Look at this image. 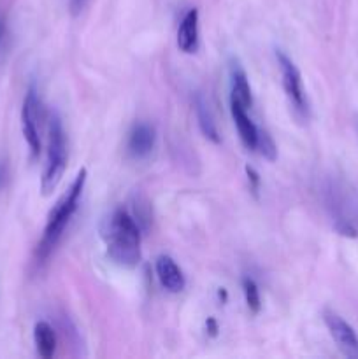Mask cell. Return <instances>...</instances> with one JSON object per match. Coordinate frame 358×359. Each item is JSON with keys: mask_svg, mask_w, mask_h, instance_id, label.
<instances>
[{"mask_svg": "<svg viewBox=\"0 0 358 359\" xmlns=\"http://www.w3.org/2000/svg\"><path fill=\"white\" fill-rule=\"evenodd\" d=\"M107 256L123 269H133L140 262V226L125 209H116L104 231Z\"/></svg>", "mask_w": 358, "mask_h": 359, "instance_id": "6da1fadb", "label": "cell"}, {"mask_svg": "<svg viewBox=\"0 0 358 359\" xmlns=\"http://www.w3.org/2000/svg\"><path fill=\"white\" fill-rule=\"evenodd\" d=\"M86 177H88L86 168H81V170L77 172L76 179L72 181V184H70V188L63 193L62 198L56 202V205L53 207L51 212H49L44 233H42L41 242H39L37 245V251H35L39 265L44 263L46 259L53 255L56 245H58L67 224H69V221L72 219L74 212H76L77 205H79V198H81V193H83L84 189V184H86Z\"/></svg>", "mask_w": 358, "mask_h": 359, "instance_id": "7a4b0ae2", "label": "cell"}, {"mask_svg": "<svg viewBox=\"0 0 358 359\" xmlns=\"http://www.w3.org/2000/svg\"><path fill=\"white\" fill-rule=\"evenodd\" d=\"M67 167V140L63 132L62 119L56 112L49 118V142H48V160H46L44 174H42L41 189L42 195H49L55 191L58 182L62 181L63 172Z\"/></svg>", "mask_w": 358, "mask_h": 359, "instance_id": "3957f363", "label": "cell"}, {"mask_svg": "<svg viewBox=\"0 0 358 359\" xmlns=\"http://www.w3.org/2000/svg\"><path fill=\"white\" fill-rule=\"evenodd\" d=\"M39 119H41V100L35 86H30L21 107V130L28 144L32 158H37L41 153V135H39Z\"/></svg>", "mask_w": 358, "mask_h": 359, "instance_id": "277c9868", "label": "cell"}, {"mask_svg": "<svg viewBox=\"0 0 358 359\" xmlns=\"http://www.w3.org/2000/svg\"><path fill=\"white\" fill-rule=\"evenodd\" d=\"M276 58L281 70V77H283V88L286 91L288 100L291 102V105H293L298 114L305 116L307 114V100H305L300 72L295 67V63L291 62L290 56L284 51H281V49L276 51Z\"/></svg>", "mask_w": 358, "mask_h": 359, "instance_id": "5b68a950", "label": "cell"}, {"mask_svg": "<svg viewBox=\"0 0 358 359\" xmlns=\"http://www.w3.org/2000/svg\"><path fill=\"white\" fill-rule=\"evenodd\" d=\"M323 321L332 335L333 342L350 358H358V335L350 323L344 321L339 314L332 311L323 312Z\"/></svg>", "mask_w": 358, "mask_h": 359, "instance_id": "8992f818", "label": "cell"}, {"mask_svg": "<svg viewBox=\"0 0 358 359\" xmlns=\"http://www.w3.org/2000/svg\"><path fill=\"white\" fill-rule=\"evenodd\" d=\"M154 270H157V277L161 287L167 290L168 293H181L185 290V276L171 256H158Z\"/></svg>", "mask_w": 358, "mask_h": 359, "instance_id": "52a82bcc", "label": "cell"}, {"mask_svg": "<svg viewBox=\"0 0 358 359\" xmlns=\"http://www.w3.org/2000/svg\"><path fill=\"white\" fill-rule=\"evenodd\" d=\"M248 109L242 107L237 102L230 100V112L232 118H234L235 128H237L239 137H241V142L244 144L246 149L255 151L256 142H258V126L251 121V118L248 116Z\"/></svg>", "mask_w": 358, "mask_h": 359, "instance_id": "ba28073f", "label": "cell"}, {"mask_svg": "<svg viewBox=\"0 0 358 359\" xmlns=\"http://www.w3.org/2000/svg\"><path fill=\"white\" fill-rule=\"evenodd\" d=\"M157 142V132L147 123H137L128 135V153L133 158H146Z\"/></svg>", "mask_w": 358, "mask_h": 359, "instance_id": "9c48e42d", "label": "cell"}, {"mask_svg": "<svg viewBox=\"0 0 358 359\" xmlns=\"http://www.w3.org/2000/svg\"><path fill=\"white\" fill-rule=\"evenodd\" d=\"M199 46V11L190 9L178 28V48L183 53H195Z\"/></svg>", "mask_w": 358, "mask_h": 359, "instance_id": "30bf717a", "label": "cell"}, {"mask_svg": "<svg viewBox=\"0 0 358 359\" xmlns=\"http://www.w3.org/2000/svg\"><path fill=\"white\" fill-rule=\"evenodd\" d=\"M230 100L237 102L242 107L248 109L253 104L251 86H249L248 76L239 62L230 63Z\"/></svg>", "mask_w": 358, "mask_h": 359, "instance_id": "8fae6325", "label": "cell"}, {"mask_svg": "<svg viewBox=\"0 0 358 359\" xmlns=\"http://www.w3.org/2000/svg\"><path fill=\"white\" fill-rule=\"evenodd\" d=\"M193 105H195V116H197V121H199L200 130H202L204 135L214 144H220V133H218L216 128V123H214L213 114L209 111V105L207 102L204 100V97L200 93L195 95L193 98Z\"/></svg>", "mask_w": 358, "mask_h": 359, "instance_id": "7c38bea8", "label": "cell"}, {"mask_svg": "<svg viewBox=\"0 0 358 359\" xmlns=\"http://www.w3.org/2000/svg\"><path fill=\"white\" fill-rule=\"evenodd\" d=\"M34 340L35 347H37L39 356L49 359L53 358L56 351V335L55 330L48 325L46 321H39L34 328Z\"/></svg>", "mask_w": 358, "mask_h": 359, "instance_id": "4fadbf2b", "label": "cell"}, {"mask_svg": "<svg viewBox=\"0 0 358 359\" xmlns=\"http://www.w3.org/2000/svg\"><path fill=\"white\" fill-rule=\"evenodd\" d=\"M242 291H244L246 304H248L249 311H251L253 314H258L260 307H262V304H260V291L251 277H244V279H242Z\"/></svg>", "mask_w": 358, "mask_h": 359, "instance_id": "5bb4252c", "label": "cell"}, {"mask_svg": "<svg viewBox=\"0 0 358 359\" xmlns=\"http://www.w3.org/2000/svg\"><path fill=\"white\" fill-rule=\"evenodd\" d=\"M256 149H258L267 160L270 161L276 160V154H277L276 144H274V140L270 139L269 133L262 132V130H258V142H256Z\"/></svg>", "mask_w": 358, "mask_h": 359, "instance_id": "9a60e30c", "label": "cell"}, {"mask_svg": "<svg viewBox=\"0 0 358 359\" xmlns=\"http://www.w3.org/2000/svg\"><path fill=\"white\" fill-rule=\"evenodd\" d=\"M246 174H248L249 181H251V189H253V193H258L260 179H258V174H256V172H255V168L246 167Z\"/></svg>", "mask_w": 358, "mask_h": 359, "instance_id": "2e32d148", "label": "cell"}, {"mask_svg": "<svg viewBox=\"0 0 358 359\" xmlns=\"http://www.w3.org/2000/svg\"><path fill=\"white\" fill-rule=\"evenodd\" d=\"M88 0H70V11L72 14H79L83 11V7L86 6Z\"/></svg>", "mask_w": 358, "mask_h": 359, "instance_id": "e0dca14e", "label": "cell"}, {"mask_svg": "<svg viewBox=\"0 0 358 359\" xmlns=\"http://www.w3.org/2000/svg\"><path fill=\"white\" fill-rule=\"evenodd\" d=\"M7 177H9V174H7L6 163H4V161L0 160V189H2L4 186L7 184Z\"/></svg>", "mask_w": 358, "mask_h": 359, "instance_id": "ac0fdd59", "label": "cell"}, {"mask_svg": "<svg viewBox=\"0 0 358 359\" xmlns=\"http://www.w3.org/2000/svg\"><path fill=\"white\" fill-rule=\"evenodd\" d=\"M4 34H6V23H4V18L0 16V42H2Z\"/></svg>", "mask_w": 358, "mask_h": 359, "instance_id": "d6986e66", "label": "cell"}]
</instances>
